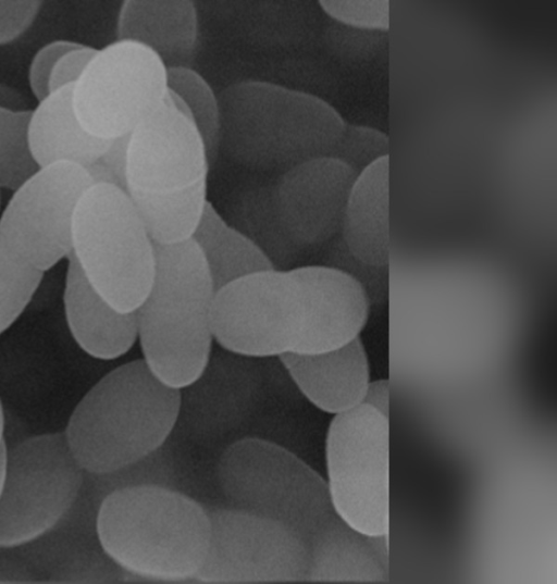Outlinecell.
Returning <instances> with one entry per match:
<instances>
[{
  "label": "cell",
  "mask_w": 557,
  "mask_h": 584,
  "mask_svg": "<svg viewBox=\"0 0 557 584\" xmlns=\"http://www.w3.org/2000/svg\"><path fill=\"white\" fill-rule=\"evenodd\" d=\"M95 534L123 572L144 580L186 582L202 568L211 525L206 507L180 489L140 485L100 502Z\"/></svg>",
  "instance_id": "cell-1"
},
{
  "label": "cell",
  "mask_w": 557,
  "mask_h": 584,
  "mask_svg": "<svg viewBox=\"0 0 557 584\" xmlns=\"http://www.w3.org/2000/svg\"><path fill=\"white\" fill-rule=\"evenodd\" d=\"M180 390L161 382L143 359L116 366L78 401L64 436L88 474L136 463L168 443L174 432Z\"/></svg>",
  "instance_id": "cell-2"
},
{
  "label": "cell",
  "mask_w": 557,
  "mask_h": 584,
  "mask_svg": "<svg viewBox=\"0 0 557 584\" xmlns=\"http://www.w3.org/2000/svg\"><path fill=\"white\" fill-rule=\"evenodd\" d=\"M218 97L220 149L248 167L285 171L330 157L346 126L320 97L270 82H236Z\"/></svg>",
  "instance_id": "cell-3"
},
{
  "label": "cell",
  "mask_w": 557,
  "mask_h": 584,
  "mask_svg": "<svg viewBox=\"0 0 557 584\" xmlns=\"http://www.w3.org/2000/svg\"><path fill=\"white\" fill-rule=\"evenodd\" d=\"M215 479L230 507L284 525L310 556L357 532L337 513L326 480L278 444L257 437L230 444Z\"/></svg>",
  "instance_id": "cell-4"
},
{
  "label": "cell",
  "mask_w": 557,
  "mask_h": 584,
  "mask_svg": "<svg viewBox=\"0 0 557 584\" xmlns=\"http://www.w3.org/2000/svg\"><path fill=\"white\" fill-rule=\"evenodd\" d=\"M154 256L151 286L135 310L137 339L150 371L180 389L196 378L212 352L215 289L191 238L154 244Z\"/></svg>",
  "instance_id": "cell-5"
},
{
  "label": "cell",
  "mask_w": 557,
  "mask_h": 584,
  "mask_svg": "<svg viewBox=\"0 0 557 584\" xmlns=\"http://www.w3.org/2000/svg\"><path fill=\"white\" fill-rule=\"evenodd\" d=\"M72 252L92 287L115 309L135 311L154 275V244L125 190L91 185L73 216Z\"/></svg>",
  "instance_id": "cell-6"
},
{
  "label": "cell",
  "mask_w": 557,
  "mask_h": 584,
  "mask_svg": "<svg viewBox=\"0 0 557 584\" xmlns=\"http://www.w3.org/2000/svg\"><path fill=\"white\" fill-rule=\"evenodd\" d=\"M85 472L64 433H47L7 448L0 490V548L33 543L77 504Z\"/></svg>",
  "instance_id": "cell-7"
},
{
  "label": "cell",
  "mask_w": 557,
  "mask_h": 584,
  "mask_svg": "<svg viewBox=\"0 0 557 584\" xmlns=\"http://www.w3.org/2000/svg\"><path fill=\"white\" fill-rule=\"evenodd\" d=\"M325 461L337 513L361 534L388 535V418L362 402L335 414L326 433Z\"/></svg>",
  "instance_id": "cell-8"
},
{
  "label": "cell",
  "mask_w": 557,
  "mask_h": 584,
  "mask_svg": "<svg viewBox=\"0 0 557 584\" xmlns=\"http://www.w3.org/2000/svg\"><path fill=\"white\" fill-rule=\"evenodd\" d=\"M166 67L151 51L115 41L98 52L74 85L73 105L90 134L103 138L132 133L163 103Z\"/></svg>",
  "instance_id": "cell-9"
},
{
  "label": "cell",
  "mask_w": 557,
  "mask_h": 584,
  "mask_svg": "<svg viewBox=\"0 0 557 584\" xmlns=\"http://www.w3.org/2000/svg\"><path fill=\"white\" fill-rule=\"evenodd\" d=\"M211 536L195 577L207 584L308 583L310 549L294 532L233 507H206Z\"/></svg>",
  "instance_id": "cell-10"
},
{
  "label": "cell",
  "mask_w": 557,
  "mask_h": 584,
  "mask_svg": "<svg viewBox=\"0 0 557 584\" xmlns=\"http://www.w3.org/2000/svg\"><path fill=\"white\" fill-rule=\"evenodd\" d=\"M92 181L84 166L59 162L39 167L14 191L0 214L5 246L45 272L72 251L73 216Z\"/></svg>",
  "instance_id": "cell-11"
},
{
  "label": "cell",
  "mask_w": 557,
  "mask_h": 584,
  "mask_svg": "<svg viewBox=\"0 0 557 584\" xmlns=\"http://www.w3.org/2000/svg\"><path fill=\"white\" fill-rule=\"evenodd\" d=\"M211 325L222 349L257 359L292 352L298 300L289 270L256 272L218 289Z\"/></svg>",
  "instance_id": "cell-12"
},
{
  "label": "cell",
  "mask_w": 557,
  "mask_h": 584,
  "mask_svg": "<svg viewBox=\"0 0 557 584\" xmlns=\"http://www.w3.org/2000/svg\"><path fill=\"white\" fill-rule=\"evenodd\" d=\"M264 385L259 359L222 348L212 350L196 378L178 389L174 431L199 443L236 431L260 405Z\"/></svg>",
  "instance_id": "cell-13"
},
{
  "label": "cell",
  "mask_w": 557,
  "mask_h": 584,
  "mask_svg": "<svg viewBox=\"0 0 557 584\" xmlns=\"http://www.w3.org/2000/svg\"><path fill=\"white\" fill-rule=\"evenodd\" d=\"M205 144L191 121L161 104L131 133L126 192H170L207 181Z\"/></svg>",
  "instance_id": "cell-14"
},
{
  "label": "cell",
  "mask_w": 557,
  "mask_h": 584,
  "mask_svg": "<svg viewBox=\"0 0 557 584\" xmlns=\"http://www.w3.org/2000/svg\"><path fill=\"white\" fill-rule=\"evenodd\" d=\"M358 174L345 163L323 157L283 172L274 186L283 223L301 248L329 243L341 234Z\"/></svg>",
  "instance_id": "cell-15"
},
{
  "label": "cell",
  "mask_w": 557,
  "mask_h": 584,
  "mask_svg": "<svg viewBox=\"0 0 557 584\" xmlns=\"http://www.w3.org/2000/svg\"><path fill=\"white\" fill-rule=\"evenodd\" d=\"M298 300L295 353H317L359 336L370 305L348 276L325 265L289 269Z\"/></svg>",
  "instance_id": "cell-16"
},
{
  "label": "cell",
  "mask_w": 557,
  "mask_h": 584,
  "mask_svg": "<svg viewBox=\"0 0 557 584\" xmlns=\"http://www.w3.org/2000/svg\"><path fill=\"white\" fill-rule=\"evenodd\" d=\"M278 359L299 392L318 409L335 415L362 402L370 372L360 336L331 350L287 352Z\"/></svg>",
  "instance_id": "cell-17"
},
{
  "label": "cell",
  "mask_w": 557,
  "mask_h": 584,
  "mask_svg": "<svg viewBox=\"0 0 557 584\" xmlns=\"http://www.w3.org/2000/svg\"><path fill=\"white\" fill-rule=\"evenodd\" d=\"M63 303L69 331L88 356L113 360L137 340L136 312H123L110 305L85 277L72 251L67 256Z\"/></svg>",
  "instance_id": "cell-18"
},
{
  "label": "cell",
  "mask_w": 557,
  "mask_h": 584,
  "mask_svg": "<svg viewBox=\"0 0 557 584\" xmlns=\"http://www.w3.org/2000/svg\"><path fill=\"white\" fill-rule=\"evenodd\" d=\"M116 40L151 51L165 67L189 66L198 40V14L190 0H126Z\"/></svg>",
  "instance_id": "cell-19"
},
{
  "label": "cell",
  "mask_w": 557,
  "mask_h": 584,
  "mask_svg": "<svg viewBox=\"0 0 557 584\" xmlns=\"http://www.w3.org/2000/svg\"><path fill=\"white\" fill-rule=\"evenodd\" d=\"M74 85L51 91L32 110L27 125L30 154L44 167L59 162L86 166L99 160L110 139L84 128L73 105Z\"/></svg>",
  "instance_id": "cell-20"
},
{
  "label": "cell",
  "mask_w": 557,
  "mask_h": 584,
  "mask_svg": "<svg viewBox=\"0 0 557 584\" xmlns=\"http://www.w3.org/2000/svg\"><path fill=\"white\" fill-rule=\"evenodd\" d=\"M341 236L359 259L389 265V157L358 174L346 206Z\"/></svg>",
  "instance_id": "cell-21"
},
{
  "label": "cell",
  "mask_w": 557,
  "mask_h": 584,
  "mask_svg": "<svg viewBox=\"0 0 557 584\" xmlns=\"http://www.w3.org/2000/svg\"><path fill=\"white\" fill-rule=\"evenodd\" d=\"M215 291L249 274L274 269L268 258L208 201L191 235Z\"/></svg>",
  "instance_id": "cell-22"
},
{
  "label": "cell",
  "mask_w": 557,
  "mask_h": 584,
  "mask_svg": "<svg viewBox=\"0 0 557 584\" xmlns=\"http://www.w3.org/2000/svg\"><path fill=\"white\" fill-rule=\"evenodd\" d=\"M230 224L247 237L275 270H287L302 249L283 223L274 187L260 186L240 194L233 207Z\"/></svg>",
  "instance_id": "cell-23"
},
{
  "label": "cell",
  "mask_w": 557,
  "mask_h": 584,
  "mask_svg": "<svg viewBox=\"0 0 557 584\" xmlns=\"http://www.w3.org/2000/svg\"><path fill=\"white\" fill-rule=\"evenodd\" d=\"M154 244L169 245L191 238L207 200V181L170 192L128 191Z\"/></svg>",
  "instance_id": "cell-24"
},
{
  "label": "cell",
  "mask_w": 557,
  "mask_h": 584,
  "mask_svg": "<svg viewBox=\"0 0 557 584\" xmlns=\"http://www.w3.org/2000/svg\"><path fill=\"white\" fill-rule=\"evenodd\" d=\"M166 86L185 101L211 165L220 151L219 97L208 82L190 66L166 67Z\"/></svg>",
  "instance_id": "cell-25"
},
{
  "label": "cell",
  "mask_w": 557,
  "mask_h": 584,
  "mask_svg": "<svg viewBox=\"0 0 557 584\" xmlns=\"http://www.w3.org/2000/svg\"><path fill=\"white\" fill-rule=\"evenodd\" d=\"M85 480L91 484L92 505L97 513L102 499L114 490L140 485L178 489L180 469L176 457L166 443L136 463L106 474L85 473Z\"/></svg>",
  "instance_id": "cell-26"
},
{
  "label": "cell",
  "mask_w": 557,
  "mask_h": 584,
  "mask_svg": "<svg viewBox=\"0 0 557 584\" xmlns=\"http://www.w3.org/2000/svg\"><path fill=\"white\" fill-rule=\"evenodd\" d=\"M30 112L0 108V189L14 191L39 169L27 141Z\"/></svg>",
  "instance_id": "cell-27"
},
{
  "label": "cell",
  "mask_w": 557,
  "mask_h": 584,
  "mask_svg": "<svg viewBox=\"0 0 557 584\" xmlns=\"http://www.w3.org/2000/svg\"><path fill=\"white\" fill-rule=\"evenodd\" d=\"M44 277V272L15 256L0 236V335L22 314Z\"/></svg>",
  "instance_id": "cell-28"
},
{
  "label": "cell",
  "mask_w": 557,
  "mask_h": 584,
  "mask_svg": "<svg viewBox=\"0 0 557 584\" xmlns=\"http://www.w3.org/2000/svg\"><path fill=\"white\" fill-rule=\"evenodd\" d=\"M322 265L348 276L364 294L370 307L386 303L389 293V265H374L356 257L341 234L329 241Z\"/></svg>",
  "instance_id": "cell-29"
},
{
  "label": "cell",
  "mask_w": 557,
  "mask_h": 584,
  "mask_svg": "<svg viewBox=\"0 0 557 584\" xmlns=\"http://www.w3.org/2000/svg\"><path fill=\"white\" fill-rule=\"evenodd\" d=\"M388 145L387 136L375 128L346 124L330 157L359 174L374 161L388 156Z\"/></svg>",
  "instance_id": "cell-30"
},
{
  "label": "cell",
  "mask_w": 557,
  "mask_h": 584,
  "mask_svg": "<svg viewBox=\"0 0 557 584\" xmlns=\"http://www.w3.org/2000/svg\"><path fill=\"white\" fill-rule=\"evenodd\" d=\"M386 41L387 33L384 30L360 29L334 21L324 30L326 48L348 62L372 60Z\"/></svg>",
  "instance_id": "cell-31"
},
{
  "label": "cell",
  "mask_w": 557,
  "mask_h": 584,
  "mask_svg": "<svg viewBox=\"0 0 557 584\" xmlns=\"http://www.w3.org/2000/svg\"><path fill=\"white\" fill-rule=\"evenodd\" d=\"M319 4L334 22L360 29L388 30V0H321Z\"/></svg>",
  "instance_id": "cell-32"
},
{
  "label": "cell",
  "mask_w": 557,
  "mask_h": 584,
  "mask_svg": "<svg viewBox=\"0 0 557 584\" xmlns=\"http://www.w3.org/2000/svg\"><path fill=\"white\" fill-rule=\"evenodd\" d=\"M79 42L66 39L52 40L40 47L28 66V84L35 99L39 102L49 94V80L58 60Z\"/></svg>",
  "instance_id": "cell-33"
},
{
  "label": "cell",
  "mask_w": 557,
  "mask_h": 584,
  "mask_svg": "<svg viewBox=\"0 0 557 584\" xmlns=\"http://www.w3.org/2000/svg\"><path fill=\"white\" fill-rule=\"evenodd\" d=\"M42 2L38 0H0V46L20 38L34 24Z\"/></svg>",
  "instance_id": "cell-34"
},
{
  "label": "cell",
  "mask_w": 557,
  "mask_h": 584,
  "mask_svg": "<svg viewBox=\"0 0 557 584\" xmlns=\"http://www.w3.org/2000/svg\"><path fill=\"white\" fill-rule=\"evenodd\" d=\"M97 52V48L83 44L65 52L58 60L51 73L49 80L50 92L75 85Z\"/></svg>",
  "instance_id": "cell-35"
},
{
  "label": "cell",
  "mask_w": 557,
  "mask_h": 584,
  "mask_svg": "<svg viewBox=\"0 0 557 584\" xmlns=\"http://www.w3.org/2000/svg\"><path fill=\"white\" fill-rule=\"evenodd\" d=\"M131 133L110 139L99 161L116 177L122 189L126 191V171L128 161Z\"/></svg>",
  "instance_id": "cell-36"
},
{
  "label": "cell",
  "mask_w": 557,
  "mask_h": 584,
  "mask_svg": "<svg viewBox=\"0 0 557 584\" xmlns=\"http://www.w3.org/2000/svg\"><path fill=\"white\" fill-rule=\"evenodd\" d=\"M362 403L389 418V382L383 378L370 381L366 388Z\"/></svg>",
  "instance_id": "cell-37"
},
{
  "label": "cell",
  "mask_w": 557,
  "mask_h": 584,
  "mask_svg": "<svg viewBox=\"0 0 557 584\" xmlns=\"http://www.w3.org/2000/svg\"><path fill=\"white\" fill-rule=\"evenodd\" d=\"M0 108L22 112L30 110L27 99L16 88L0 82Z\"/></svg>",
  "instance_id": "cell-38"
},
{
  "label": "cell",
  "mask_w": 557,
  "mask_h": 584,
  "mask_svg": "<svg viewBox=\"0 0 557 584\" xmlns=\"http://www.w3.org/2000/svg\"><path fill=\"white\" fill-rule=\"evenodd\" d=\"M92 181V185L108 184L115 185L121 188L114 174L99 160L94 161L84 166ZM124 190V189H123Z\"/></svg>",
  "instance_id": "cell-39"
},
{
  "label": "cell",
  "mask_w": 557,
  "mask_h": 584,
  "mask_svg": "<svg viewBox=\"0 0 557 584\" xmlns=\"http://www.w3.org/2000/svg\"><path fill=\"white\" fill-rule=\"evenodd\" d=\"M5 445L4 442V412L0 400V450Z\"/></svg>",
  "instance_id": "cell-40"
},
{
  "label": "cell",
  "mask_w": 557,
  "mask_h": 584,
  "mask_svg": "<svg viewBox=\"0 0 557 584\" xmlns=\"http://www.w3.org/2000/svg\"><path fill=\"white\" fill-rule=\"evenodd\" d=\"M5 457H7V446L4 445L0 450V490L4 474V465H5Z\"/></svg>",
  "instance_id": "cell-41"
}]
</instances>
